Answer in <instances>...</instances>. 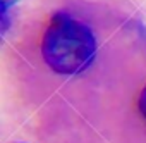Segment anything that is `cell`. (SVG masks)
Segmentation results:
<instances>
[{
  "label": "cell",
  "instance_id": "obj_1",
  "mask_svg": "<svg viewBox=\"0 0 146 143\" xmlns=\"http://www.w3.org/2000/svg\"><path fill=\"white\" fill-rule=\"evenodd\" d=\"M96 38L93 31L67 12L52 16L41 41V55L57 74H78L93 62Z\"/></svg>",
  "mask_w": 146,
  "mask_h": 143
},
{
  "label": "cell",
  "instance_id": "obj_2",
  "mask_svg": "<svg viewBox=\"0 0 146 143\" xmlns=\"http://www.w3.org/2000/svg\"><path fill=\"white\" fill-rule=\"evenodd\" d=\"M137 107H139V112L143 114V117L146 119V86L143 88L141 95H139V100H137Z\"/></svg>",
  "mask_w": 146,
  "mask_h": 143
}]
</instances>
